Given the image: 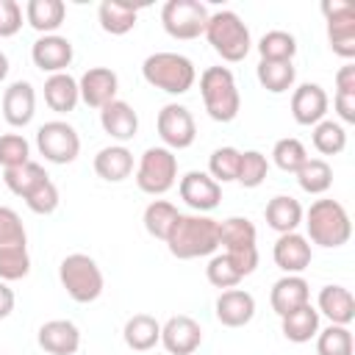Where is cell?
<instances>
[{"mask_svg":"<svg viewBox=\"0 0 355 355\" xmlns=\"http://www.w3.org/2000/svg\"><path fill=\"white\" fill-rule=\"evenodd\" d=\"M302 205L294 200V197H288V194H277V197H272L269 202H266V211H263V216H266V225L272 227V230H277V233H294L300 225H302Z\"/></svg>","mask_w":355,"mask_h":355,"instance_id":"27","label":"cell"},{"mask_svg":"<svg viewBox=\"0 0 355 355\" xmlns=\"http://www.w3.org/2000/svg\"><path fill=\"white\" fill-rule=\"evenodd\" d=\"M44 103H47L50 111H55V114H69V111H75V105L80 103L78 80H75L69 72L50 75V78L44 80Z\"/></svg>","mask_w":355,"mask_h":355,"instance_id":"25","label":"cell"},{"mask_svg":"<svg viewBox=\"0 0 355 355\" xmlns=\"http://www.w3.org/2000/svg\"><path fill=\"white\" fill-rule=\"evenodd\" d=\"M316 305H319L316 311L324 313L330 319V324L349 327V322L355 319V300H352L349 288H344V286H324L319 291Z\"/></svg>","mask_w":355,"mask_h":355,"instance_id":"23","label":"cell"},{"mask_svg":"<svg viewBox=\"0 0 355 355\" xmlns=\"http://www.w3.org/2000/svg\"><path fill=\"white\" fill-rule=\"evenodd\" d=\"M327 105H330L327 92L319 83H302L291 94V116L297 125H305V128H313L316 122H322L327 114Z\"/></svg>","mask_w":355,"mask_h":355,"instance_id":"15","label":"cell"},{"mask_svg":"<svg viewBox=\"0 0 355 355\" xmlns=\"http://www.w3.org/2000/svg\"><path fill=\"white\" fill-rule=\"evenodd\" d=\"M97 19H100V28L111 36H125L128 31L136 28V19H139V8L130 6V3H119V0H103L100 8H97Z\"/></svg>","mask_w":355,"mask_h":355,"instance_id":"28","label":"cell"},{"mask_svg":"<svg viewBox=\"0 0 355 355\" xmlns=\"http://www.w3.org/2000/svg\"><path fill=\"white\" fill-rule=\"evenodd\" d=\"M36 147L50 164H72L80 153V136L69 122L50 119L36 130Z\"/></svg>","mask_w":355,"mask_h":355,"instance_id":"9","label":"cell"},{"mask_svg":"<svg viewBox=\"0 0 355 355\" xmlns=\"http://www.w3.org/2000/svg\"><path fill=\"white\" fill-rule=\"evenodd\" d=\"M58 280H61L64 291H67L75 302H80V305L94 302V300L103 294V286H105L97 261H94L92 255H86V252H72V255H67V258L61 261V266H58Z\"/></svg>","mask_w":355,"mask_h":355,"instance_id":"6","label":"cell"},{"mask_svg":"<svg viewBox=\"0 0 355 355\" xmlns=\"http://www.w3.org/2000/svg\"><path fill=\"white\" fill-rule=\"evenodd\" d=\"M22 28V6L17 0H0V39L19 33Z\"/></svg>","mask_w":355,"mask_h":355,"instance_id":"47","label":"cell"},{"mask_svg":"<svg viewBox=\"0 0 355 355\" xmlns=\"http://www.w3.org/2000/svg\"><path fill=\"white\" fill-rule=\"evenodd\" d=\"M261 61H294L297 55V39L288 31H269L258 42Z\"/></svg>","mask_w":355,"mask_h":355,"instance_id":"36","label":"cell"},{"mask_svg":"<svg viewBox=\"0 0 355 355\" xmlns=\"http://www.w3.org/2000/svg\"><path fill=\"white\" fill-rule=\"evenodd\" d=\"M94 172H97V178H103L108 183H119L133 175V153L125 144L103 147L94 155Z\"/></svg>","mask_w":355,"mask_h":355,"instance_id":"22","label":"cell"},{"mask_svg":"<svg viewBox=\"0 0 355 355\" xmlns=\"http://www.w3.org/2000/svg\"><path fill=\"white\" fill-rule=\"evenodd\" d=\"M280 327H283V336L294 344H305L311 341L316 333H319V311L308 302L286 316H280Z\"/></svg>","mask_w":355,"mask_h":355,"instance_id":"30","label":"cell"},{"mask_svg":"<svg viewBox=\"0 0 355 355\" xmlns=\"http://www.w3.org/2000/svg\"><path fill=\"white\" fill-rule=\"evenodd\" d=\"M255 75L269 94H283L294 86L297 69H294V61H258Z\"/></svg>","mask_w":355,"mask_h":355,"instance_id":"32","label":"cell"},{"mask_svg":"<svg viewBox=\"0 0 355 355\" xmlns=\"http://www.w3.org/2000/svg\"><path fill=\"white\" fill-rule=\"evenodd\" d=\"M178 180V155L166 147H147L136 166V186L144 194H166Z\"/></svg>","mask_w":355,"mask_h":355,"instance_id":"7","label":"cell"},{"mask_svg":"<svg viewBox=\"0 0 355 355\" xmlns=\"http://www.w3.org/2000/svg\"><path fill=\"white\" fill-rule=\"evenodd\" d=\"M100 125H103V130L111 139H116L119 144H125V141H130L139 133V114L133 111L130 103L114 100L105 108H100Z\"/></svg>","mask_w":355,"mask_h":355,"instance_id":"21","label":"cell"},{"mask_svg":"<svg viewBox=\"0 0 355 355\" xmlns=\"http://www.w3.org/2000/svg\"><path fill=\"white\" fill-rule=\"evenodd\" d=\"M122 338L130 349L147 352L155 344H161V322L150 313H133L122 327Z\"/></svg>","mask_w":355,"mask_h":355,"instance_id":"26","label":"cell"},{"mask_svg":"<svg viewBox=\"0 0 355 355\" xmlns=\"http://www.w3.org/2000/svg\"><path fill=\"white\" fill-rule=\"evenodd\" d=\"M205 39L214 47L216 55H222V61H244L252 39H250V28L241 22V17L236 11H214L208 14V25H205Z\"/></svg>","mask_w":355,"mask_h":355,"instance_id":"3","label":"cell"},{"mask_svg":"<svg viewBox=\"0 0 355 355\" xmlns=\"http://www.w3.org/2000/svg\"><path fill=\"white\" fill-rule=\"evenodd\" d=\"M272 161L277 164V169L297 175V169L308 161V150H305V144H302L300 139L286 136V139L275 141V147H272Z\"/></svg>","mask_w":355,"mask_h":355,"instance_id":"41","label":"cell"},{"mask_svg":"<svg viewBox=\"0 0 355 355\" xmlns=\"http://www.w3.org/2000/svg\"><path fill=\"white\" fill-rule=\"evenodd\" d=\"M0 355H3V352H0Z\"/></svg>","mask_w":355,"mask_h":355,"instance_id":"53","label":"cell"},{"mask_svg":"<svg viewBox=\"0 0 355 355\" xmlns=\"http://www.w3.org/2000/svg\"><path fill=\"white\" fill-rule=\"evenodd\" d=\"M116 89H119V78L108 67H92L78 80L80 100L89 108H105L108 103H114L116 100Z\"/></svg>","mask_w":355,"mask_h":355,"instance_id":"13","label":"cell"},{"mask_svg":"<svg viewBox=\"0 0 355 355\" xmlns=\"http://www.w3.org/2000/svg\"><path fill=\"white\" fill-rule=\"evenodd\" d=\"M31 272V255H28V244H11V247H0V280L11 283V280H22Z\"/></svg>","mask_w":355,"mask_h":355,"instance_id":"38","label":"cell"},{"mask_svg":"<svg viewBox=\"0 0 355 355\" xmlns=\"http://www.w3.org/2000/svg\"><path fill=\"white\" fill-rule=\"evenodd\" d=\"M269 175V161L263 153L258 150H244L241 153V164H239V183L244 189H258Z\"/></svg>","mask_w":355,"mask_h":355,"instance_id":"42","label":"cell"},{"mask_svg":"<svg viewBox=\"0 0 355 355\" xmlns=\"http://www.w3.org/2000/svg\"><path fill=\"white\" fill-rule=\"evenodd\" d=\"M155 130H158L166 150H186L197 139V125H194L191 111L186 105H178V103H169L158 111Z\"/></svg>","mask_w":355,"mask_h":355,"instance_id":"10","label":"cell"},{"mask_svg":"<svg viewBox=\"0 0 355 355\" xmlns=\"http://www.w3.org/2000/svg\"><path fill=\"white\" fill-rule=\"evenodd\" d=\"M255 239L258 230L247 216H227L219 222V247H225V252L255 250Z\"/></svg>","mask_w":355,"mask_h":355,"instance_id":"29","label":"cell"},{"mask_svg":"<svg viewBox=\"0 0 355 355\" xmlns=\"http://www.w3.org/2000/svg\"><path fill=\"white\" fill-rule=\"evenodd\" d=\"M11 244H28V233L19 214L14 208L0 205V247H11Z\"/></svg>","mask_w":355,"mask_h":355,"instance_id":"46","label":"cell"},{"mask_svg":"<svg viewBox=\"0 0 355 355\" xmlns=\"http://www.w3.org/2000/svg\"><path fill=\"white\" fill-rule=\"evenodd\" d=\"M305 219V230H308V241L324 247V250H336L344 247L352 236V222L347 208L338 200H316L311 202V208L302 214Z\"/></svg>","mask_w":355,"mask_h":355,"instance_id":"2","label":"cell"},{"mask_svg":"<svg viewBox=\"0 0 355 355\" xmlns=\"http://www.w3.org/2000/svg\"><path fill=\"white\" fill-rule=\"evenodd\" d=\"M58 202H61V194H58V189H55V183L47 178L44 183H39L28 197H25V205L33 211V214H39V216H47V214H53L55 208H58Z\"/></svg>","mask_w":355,"mask_h":355,"instance_id":"45","label":"cell"},{"mask_svg":"<svg viewBox=\"0 0 355 355\" xmlns=\"http://www.w3.org/2000/svg\"><path fill=\"white\" fill-rule=\"evenodd\" d=\"M311 302V286L302 275H283L275 286H272V294H269V305L277 316H286L302 305Z\"/></svg>","mask_w":355,"mask_h":355,"instance_id":"19","label":"cell"},{"mask_svg":"<svg viewBox=\"0 0 355 355\" xmlns=\"http://www.w3.org/2000/svg\"><path fill=\"white\" fill-rule=\"evenodd\" d=\"M6 75H8V58H6V53L0 50V83L6 80Z\"/></svg>","mask_w":355,"mask_h":355,"instance_id":"52","label":"cell"},{"mask_svg":"<svg viewBox=\"0 0 355 355\" xmlns=\"http://www.w3.org/2000/svg\"><path fill=\"white\" fill-rule=\"evenodd\" d=\"M31 161V144L25 141V136L19 133H3L0 136V166L11 169Z\"/></svg>","mask_w":355,"mask_h":355,"instance_id":"44","label":"cell"},{"mask_svg":"<svg viewBox=\"0 0 355 355\" xmlns=\"http://www.w3.org/2000/svg\"><path fill=\"white\" fill-rule=\"evenodd\" d=\"M313 147L322 155H338L347 147V130L341 122L333 119H322L313 125Z\"/></svg>","mask_w":355,"mask_h":355,"instance_id":"39","label":"cell"},{"mask_svg":"<svg viewBox=\"0 0 355 355\" xmlns=\"http://www.w3.org/2000/svg\"><path fill=\"white\" fill-rule=\"evenodd\" d=\"M327 42L336 55H341L347 61L355 58V11L327 19Z\"/></svg>","mask_w":355,"mask_h":355,"instance_id":"33","label":"cell"},{"mask_svg":"<svg viewBox=\"0 0 355 355\" xmlns=\"http://www.w3.org/2000/svg\"><path fill=\"white\" fill-rule=\"evenodd\" d=\"M72 42L67 36H58V33H50V36H39L31 47V58L33 64L42 69V72H50V75H58L64 72L69 64H72Z\"/></svg>","mask_w":355,"mask_h":355,"instance_id":"14","label":"cell"},{"mask_svg":"<svg viewBox=\"0 0 355 355\" xmlns=\"http://www.w3.org/2000/svg\"><path fill=\"white\" fill-rule=\"evenodd\" d=\"M166 247L180 261L214 255L219 250V222L205 214H180L166 236Z\"/></svg>","mask_w":355,"mask_h":355,"instance_id":"1","label":"cell"},{"mask_svg":"<svg viewBox=\"0 0 355 355\" xmlns=\"http://www.w3.org/2000/svg\"><path fill=\"white\" fill-rule=\"evenodd\" d=\"M297 183L305 194H324L333 186V169L324 158H308L297 169Z\"/></svg>","mask_w":355,"mask_h":355,"instance_id":"34","label":"cell"},{"mask_svg":"<svg viewBox=\"0 0 355 355\" xmlns=\"http://www.w3.org/2000/svg\"><path fill=\"white\" fill-rule=\"evenodd\" d=\"M50 175L44 172V166L42 164H36V161H25V164H19V166H11V169H3V183L8 186V191L11 194H17V197H28L39 183H44Z\"/></svg>","mask_w":355,"mask_h":355,"instance_id":"31","label":"cell"},{"mask_svg":"<svg viewBox=\"0 0 355 355\" xmlns=\"http://www.w3.org/2000/svg\"><path fill=\"white\" fill-rule=\"evenodd\" d=\"M239 164H241V150H236V147H219L208 158V175L219 186L222 183H233L239 178Z\"/></svg>","mask_w":355,"mask_h":355,"instance_id":"40","label":"cell"},{"mask_svg":"<svg viewBox=\"0 0 355 355\" xmlns=\"http://www.w3.org/2000/svg\"><path fill=\"white\" fill-rule=\"evenodd\" d=\"M25 19L33 31L42 36L55 33L67 19V6L61 0H28L25 3Z\"/></svg>","mask_w":355,"mask_h":355,"instance_id":"24","label":"cell"},{"mask_svg":"<svg viewBox=\"0 0 355 355\" xmlns=\"http://www.w3.org/2000/svg\"><path fill=\"white\" fill-rule=\"evenodd\" d=\"M336 94H355V64H344L336 72Z\"/></svg>","mask_w":355,"mask_h":355,"instance_id":"48","label":"cell"},{"mask_svg":"<svg viewBox=\"0 0 355 355\" xmlns=\"http://www.w3.org/2000/svg\"><path fill=\"white\" fill-rule=\"evenodd\" d=\"M161 344L169 355H191L202 344V327L197 319L178 313L161 324Z\"/></svg>","mask_w":355,"mask_h":355,"instance_id":"12","label":"cell"},{"mask_svg":"<svg viewBox=\"0 0 355 355\" xmlns=\"http://www.w3.org/2000/svg\"><path fill=\"white\" fill-rule=\"evenodd\" d=\"M141 75L150 86H155L166 94H186L197 80V69H194L191 58H186L180 53H153V55H147L144 64H141Z\"/></svg>","mask_w":355,"mask_h":355,"instance_id":"4","label":"cell"},{"mask_svg":"<svg viewBox=\"0 0 355 355\" xmlns=\"http://www.w3.org/2000/svg\"><path fill=\"white\" fill-rule=\"evenodd\" d=\"M161 25L172 39L189 42L205 33L208 8L200 0H169L161 8Z\"/></svg>","mask_w":355,"mask_h":355,"instance_id":"8","label":"cell"},{"mask_svg":"<svg viewBox=\"0 0 355 355\" xmlns=\"http://www.w3.org/2000/svg\"><path fill=\"white\" fill-rule=\"evenodd\" d=\"M14 291L8 288V283H3L0 280V319H6V316H11V311H14Z\"/></svg>","mask_w":355,"mask_h":355,"instance_id":"51","label":"cell"},{"mask_svg":"<svg viewBox=\"0 0 355 355\" xmlns=\"http://www.w3.org/2000/svg\"><path fill=\"white\" fill-rule=\"evenodd\" d=\"M349 11H355L347 0H322V14H324V22L327 19H336V17H344V14H349Z\"/></svg>","mask_w":355,"mask_h":355,"instance_id":"50","label":"cell"},{"mask_svg":"<svg viewBox=\"0 0 355 355\" xmlns=\"http://www.w3.org/2000/svg\"><path fill=\"white\" fill-rule=\"evenodd\" d=\"M272 258L277 263V269H283L286 275H300L311 266V244L305 236H300L297 230L294 233H280L277 241H275V250H272Z\"/></svg>","mask_w":355,"mask_h":355,"instance_id":"16","label":"cell"},{"mask_svg":"<svg viewBox=\"0 0 355 355\" xmlns=\"http://www.w3.org/2000/svg\"><path fill=\"white\" fill-rule=\"evenodd\" d=\"M200 94L214 122H233L239 116L241 97L236 89V78L227 67H208L200 75Z\"/></svg>","mask_w":355,"mask_h":355,"instance_id":"5","label":"cell"},{"mask_svg":"<svg viewBox=\"0 0 355 355\" xmlns=\"http://www.w3.org/2000/svg\"><path fill=\"white\" fill-rule=\"evenodd\" d=\"M216 319L225 327H244L255 316V297L244 288H227L216 297Z\"/></svg>","mask_w":355,"mask_h":355,"instance_id":"20","label":"cell"},{"mask_svg":"<svg viewBox=\"0 0 355 355\" xmlns=\"http://www.w3.org/2000/svg\"><path fill=\"white\" fill-rule=\"evenodd\" d=\"M178 191H180V200L189 208H194V214H208L222 200V186L208 172H197V169H191L180 178Z\"/></svg>","mask_w":355,"mask_h":355,"instance_id":"11","label":"cell"},{"mask_svg":"<svg viewBox=\"0 0 355 355\" xmlns=\"http://www.w3.org/2000/svg\"><path fill=\"white\" fill-rule=\"evenodd\" d=\"M178 216H180V211L172 205V202H166V200H153L147 208H144V230L153 236V239H161V241H166V236H169V230H172V225L178 222Z\"/></svg>","mask_w":355,"mask_h":355,"instance_id":"35","label":"cell"},{"mask_svg":"<svg viewBox=\"0 0 355 355\" xmlns=\"http://www.w3.org/2000/svg\"><path fill=\"white\" fill-rule=\"evenodd\" d=\"M205 277H208V283L211 286H216V288H236L241 280H244V275L233 266V261L222 252V255H211V261H208V266H205Z\"/></svg>","mask_w":355,"mask_h":355,"instance_id":"43","label":"cell"},{"mask_svg":"<svg viewBox=\"0 0 355 355\" xmlns=\"http://www.w3.org/2000/svg\"><path fill=\"white\" fill-rule=\"evenodd\" d=\"M36 114V92L28 80H14L3 94V119L11 128H25Z\"/></svg>","mask_w":355,"mask_h":355,"instance_id":"18","label":"cell"},{"mask_svg":"<svg viewBox=\"0 0 355 355\" xmlns=\"http://www.w3.org/2000/svg\"><path fill=\"white\" fill-rule=\"evenodd\" d=\"M333 105H336V114L341 122H347V125L355 122V94H336Z\"/></svg>","mask_w":355,"mask_h":355,"instance_id":"49","label":"cell"},{"mask_svg":"<svg viewBox=\"0 0 355 355\" xmlns=\"http://www.w3.org/2000/svg\"><path fill=\"white\" fill-rule=\"evenodd\" d=\"M36 341L47 355H75L80 349V330L69 319H50L39 327Z\"/></svg>","mask_w":355,"mask_h":355,"instance_id":"17","label":"cell"},{"mask_svg":"<svg viewBox=\"0 0 355 355\" xmlns=\"http://www.w3.org/2000/svg\"><path fill=\"white\" fill-rule=\"evenodd\" d=\"M355 341L349 327L344 324H330L316 333V355H352Z\"/></svg>","mask_w":355,"mask_h":355,"instance_id":"37","label":"cell"}]
</instances>
